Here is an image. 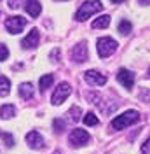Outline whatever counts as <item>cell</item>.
Returning a JSON list of instances; mask_svg holds the SVG:
<instances>
[{
	"instance_id": "obj_1",
	"label": "cell",
	"mask_w": 150,
	"mask_h": 154,
	"mask_svg": "<svg viewBox=\"0 0 150 154\" xmlns=\"http://www.w3.org/2000/svg\"><path fill=\"white\" fill-rule=\"evenodd\" d=\"M100 11H103V4H101L100 0H87V2H84V4L79 7L77 14H75V19L86 21L87 18H91L93 14L100 12Z\"/></svg>"
},
{
	"instance_id": "obj_2",
	"label": "cell",
	"mask_w": 150,
	"mask_h": 154,
	"mask_svg": "<svg viewBox=\"0 0 150 154\" xmlns=\"http://www.w3.org/2000/svg\"><path fill=\"white\" fill-rule=\"evenodd\" d=\"M138 121H140V112H138V110H126L124 114L113 117L112 128L113 130H124V128L134 125V123H138Z\"/></svg>"
},
{
	"instance_id": "obj_3",
	"label": "cell",
	"mask_w": 150,
	"mask_h": 154,
	"mask_svg": "<svg viewBox=\"0 0 150 154\" xmlns=\"http://www.w3.org/2000/svg\"><path fill=\"white\" fill-rule=\"evenodd\" d=\"M117 46H119V44H117L112 37H101V38H98L96 49H98V54L101 58H108L117 51Z\"/></svg>"
},
{
	"instance_id": "obj_4",
	"label": "cell",
	"mask_w": 150,
	"mask_h": 154,
	"mask_svg": "<svg viewBox=\"0 0 150 154\" xmlns=\"http://www.w3.org/2000/svg\"><path fill=\"white\" fill-rule=\"evenodd\" d=\"M70 95H72V86L68 82H59L58 88L54 89V93H52L51 102H52V105H61Z\"/></svg>"
},
{
	"instance_id": "obj_5",
	"label": "cell",
	"mask_w": 150,
	"mask_h": 154,
	"mask_svg": "<svg viewBox=\"0 0 150 154\" xmlns=\"http://www.w3.org/2000/svg\"><path fill=\"white\" fill-rule=\"evenodd\" d=\"M89 140H91L89 133L86 130H80V128L72 130V133L68 135V142L74 145V147H82V145L89 144Z\"/></svg>"
},
{
	"instance_id": "obj_6",
	"label": "cell",
	"mask_w": 150,
	"mask_h": 154,
	"mask_svg": "<svg viewBox=\"0 0 150 154\" xmlns=\"http://www.w3.org/2000/svg\"><path fill=\"white\" fill-rule=\"evenodd\" d=\"M25 26H26V19L21 18V16H10V18L5 19V28H7V32L12 33V35L21 33Z\"/></svg>"
},
{
	"instance_id": "obj_7",
	"label": "cell",
	"mask_w": 150,
	"mask_h": 154,
	"mask_svg": "<svg viewBox=\"0 0 150 154\" xmlns=\"http://www.w3.org/2000/svg\"><path fill=\"white\" fill-rule=\"evenodd\" d=\"M70 56H72V60H74L75 63H84V61H87L89 53H87V44H86V40L79 42V44H75L74 48H72Z\"/></svg>"
},
{
	"instance_id": "obj_8",
	"label": "cell",
	"mask_w": 150,
	"mask_h": 154,
	"mask_svg": "<svg viewBox=\"0 0 150 154\" xmlns=\"http://www.w3.org/2000/svg\"><path fill=\"white\" fill-rule=\"evenodd\" d=\"M84 81L89 86H103L106 84V75L100 74L98 70H87L84 74Z\"/></svg>"
},
{
	"instance_id": "obj_9",
	"label": "cell",
	"mask_w": 150,
	"mask_h": 154,
	"mask_svg": "<svg viewBox=\"0 0 150 154\" xmlns=\"http://www.w3.org/2000/svg\"><path fill=\"white\" fill-rule=\"evenodd\" d=\"M117 81L126 89H133V86H134V74H133L131 70H128V68H121L117 72Z\"/></svg>"
},
{
	"instance_id": "obj_10",
	"label": "cell",
	"mask_w": 150,
	"mask_h": 154,
	"mask_svg": "<svg viewBox=\"0 0 150 154\" xmlns=\"http://www.w3.org/2000/svg\"><path fill=\"white\" fill-rule=\"evenodd\" d=\"M38 40H40V32H38L37 28H33V30H30V33L21 40V48L23 49H32V48H35V46L38 44Z\"/></svg>"
},
{
	"instance_id": "obj_11",
	"label": "cell",
	"mask_w": 150,
	"mask_h": 154,
	"mask_svg": "<svg viewBox=\"0 0 150 154\" xmlns=\"http://www.w3.org/2000/svg\"><path fill=\"white\" fill-rule=\"evenodd\" d=\"M26 144H28V147H32V149H44V137L38 133V131H30V133H26Z\"/></svg>"
},
{
	"instance_id": "obj_12",
	"label": "cell",
	"mask_w": 150,
	"mask_h": 154,
	"mask_svg": "<svg viewBox=\"0 0 150 154\" xmlns=\"http://www.w3.org/2000/svg\"><path fill=\"white\" fill-rule=\"evenodd\" d=\"M25 9H26V12H28L32 18H37L38 14L42 12V5H40V2H38V0H26Z\"/></svg>"
},
{
	"instance_id": "obj_13",
	"label": "cell",
	"mask_w": 150,
	"mask_h": 154,
	"mask_svg": "<svg viewBox=\"0 0 150 154\" xmlns=\"http://www.w3.org/2000/svg\"><path fill=\"white\" fill-rule=\"evenodd\" d=\"M35 93V88L32 82H23V84H19V96L23 98V100H32V96Z\"/></svg>"
},
{
	"instance_id": "obj_14",
	"label": "cell",
	"mask_w": 150,
	"mask_h": 154,
	"mask_svg": "<svg viewBox=\"0 0 150 154\" xmlns=\"http://www.w3.org/2000/svg\"><path fill=\"white\" fill-rule=\"evenodd\" d=\"M52 82H54V75H52V74H46V75L40 77V82H38V89H40V91L44 93L47 88L52 86Z\"/></svg>"
},
{
	"instance_id": "obj_15",
	"label": "cell",
	"mask_w": 150,
	"mask_h": 154,
	"mask_svg": "<svg viewBox=\"0 0 150 154\" xmlns=\"http://www.w3.org/2000/svg\"><path fill=\"white\" fill-rule=\"evenodd\" d=\"M16 114V107L10 105V103H5V105L0 107V117L2 119H10V117H14Z\"/></svg>"
},
{
	"instance_id": "obj_16",
	"label": "cell",
	"mask_w": 150,
	"mask_h": 154,
	"mask_svg": "<svg viewBox=\"0 0 150 154\" xmlns=\"http://www.w3.org/2000/svg\"><path fill=\"white\" fill-rule=\"evenodd\" d=\"M108 25H110V16H108V14H105V16H100V18L94 19L91 26H93L94 30H98V28H106Z\"/></svg>"
},
{
	"instance_id": "obj_17",
	"label": "cell",
	"mask_w": 150,
	"mask_h": 154,
	"mask_svg": "<svg viewBox=\"0 0 150 154\" xmlns=\"http://www.w3.org/2000/svg\"><path fill=\"white\" fill-rule=\"evenodd\" d=\"M82 121H84V125L86 126H98V116L94 114V112H87V114H84V117H82Z\"/></svg>"
},
{
	"instance_id": "obj_18",
	"label": "cell",
	"mask_w": 150,
	"mask_h": 154,
	"mask_svg": "<svg viewBox=\"0 0 150 154\" xmlns=\"http://www.w3.org/2000/svg\"><path fill=\"white\" fill-rule=\"evenodd\" d=\"M10 93V81L7 77H0V96H7Z\"/></svg>"
},
{
	"instance_id": "obj_19",
	"label": "cell",
	"mask_w": 150,
	"mask_h": 154,
	"mask_svg": "<svg viewBox=\"0 0 150 154\" xmlns=\"http://www.w3.org/2000/svg\"><path fill=\"white\" fill-rule=\"evenodd\" d=\"M131 28H133V25L128 21V19H121L119 25H117V32H121L122 35H128V33L131 32Z\"/></svg>"
},
{
	"instance_id": "obj_20",
	"label": "cell",
	"mask_w": 150,
	"mask_h": 154,
	"mask_svg": "<svg viewBox=\"0 0 150 154\" xmlns=\"http://www.w3.org/2000/svg\"><path fill=\"white\" fill-rule=\"evenodd\" d=\"M80 114H82L80 107H79V105H74L72 109H70V112H68V116H70V121H72V123H77V121L80 119Z\"/></svg>"
},
{
	"instance_id": "obj_21",
	"label": "cell",
	"mask_w": 150,
	"mask_h": 154,
	"mask_svg": "<svg viewBox=\"0 0 150 154\" xmlns=\"http://www.w3.org/2000/svg\"><path fill=\"white\" fill-rule=\"evenodd\" d=\"M52 126H54V131H56V133H61V131L65 130L66 123L63 121V119H54V123H52Z\"/></svg>"
},
{
	"instance_id": "obj_22",
	"label": "cell",
	"mask_w": 150,
	"mask_h": 154,
	"mask_svg": "<svg viewBox=\"0 0 150 154\" xmlns=\"http://www.w3.org/2000/svg\"><path fill=\"white\" fill-rule=\"evenodd\" d=\"M138 98H140V102L150 103V89H141L140 95H138Z\"/></svg>"
},
{
	"instance_id": "obj_23",
	"label": "cell",
	"mask_w": 150,
	"mask_h": 154,
	"mask_svg": "<svg viewBox=\"0 0 150 154\" xmlns=\"http://www.w3.org/2000/svg\"><path fill=\"white\" fill-rule=\"evenodd\" d=\"M7 58H9V49H7V46L0 44V61H5Z\"/></svg>"
},
{
	"instance_id": "obj_24",
	"label": "cell",
	"mask_w": 150,
	"mask_h": 154,
	"mask_svg": "<svg viewBox=\"0 0 150 154\" xmlns=\"http://www.w3.org/2000/svg\"><path fill=\"white\" fill-rule=\"evenodd\" d=\"M4 142H5L7 147H12V145H14V138H12V135L10 133H4Z\"/></svg>"
},
{
	"instance_id": "obj_25",
	"label": "cell",
	"mask_w": 150,
	"mask_h": 154,
	"mask_svg": "<svg viewBox=\"0 0 150 154\" xmlns=\"http://www.w3.org/2000/svg\"><path fill=\"white\" fill-rule=\"evenodd\" d=\"M141 154H150V137L141 145Z\"/></svg>"
},
{
	"instance_id": "obj_26",
	"label": "cell",
	"mask_w": 150,
	"mask_h": 154,
	"mask_svg": "<svg viewBox=\"0 0 150 154\" xmlns=\"http://www.w3.org/2000/svg\"><path fill=\"white\" fill-rule=\"evenodd\" d=\"M7 4H9L10 9H18L19 4H21V0H7Z\"/></svg>"
},
{
	"instance_id": "obj_27",
	"label": "cell",
	"mask_w": 150,
	"mask_h": 154,
	"mask_svg": "<svg viewBox=\"0 0 150 154\" xmlns=\"http://www.w3.org/2000/svg\"><path fill=\"white\" fill-rule=\"evenodd\" d=\"M58 53H59L58 49H54V51L51 53V58H52V61H56V56H58Z\"/></svg>"
},
{
	"instance_id": "obj_28",
	"label": "cell",
	"mask_w": 150,
	"mask_h": 154,
	"mask_svg": "<svg viewBox=\"0 0 150 154\" xmlns=\"http://www.w3.org/2000/svg\"><path fill=\"white\" fill-rule=\"evenodd\" d=\"M141 5H150V0H138Z\"/></svg>"
},
{
	"instance_id": "obj_29",
	"label": "cell",
	"mask_w": 150,
	"mask_h": 154,
	"mask_svg": "<svg viewBox=\"0 0 150 154\" xmlns=\"http://www.w3.org/2000/svg\"><path fill=\"white\" fill-rule=\"evenodd\" d=\"M113 4H122V2H126V0H112Z\"/></svg>"
},
{
	"instance_id": "obj_30",
	"label": "cell",
	"mask_w": 150,
	"mask_h": 154,
	"mask_svg": "<svg viewBox=\"0 0 150 154\" xmlns=\"http://www.w3.org/2000/svg\"><path fill=\"white\" fill-rule=\"evenodd\" d=\"M147 74H148V77H150V68H148V72H147Z\"/></svg>"
},
{
	"instance_id": "obj_31",
	"label": "cell",
	"mask_w": 150,
	"mask_h": 154,
	"mask_svg": "<svg viewBox=\"0 0 150 154\" xmlns=\"http://www.w3.org/2000/svg\"><path fill=\"white\" fill-rule=\"evenodd\" d=\"M0 135H2V131H0Z\"/></svg>"
}]
</instances>
